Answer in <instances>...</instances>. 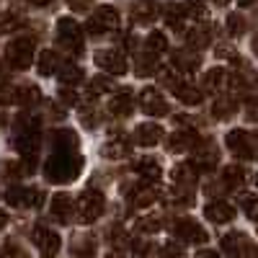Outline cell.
Instances as JSON below:
<instances>
[{"instance_id":"cell-23","label":"cell","mask_w":258,"mask_h":258,"mask_svg":"<svg viewBox=\"0 0 258 258\" xmlns=\"http://www.w3.org/2000/svg\"><path fill=\"white\" fill-rule=\"evenodd\" d=\"M6 222H8V217H6V214H3V212H0V227H3Z\"/></svg>"},{"instance_id":"cell-28","label":"cell","mask_w":258,"mask_h":258,"mask_svg":"<svg viewBox=\"0 0 258 258\" xmlns=\"http://www.w3.org/2000/svg\"><path fill=\"white\" fill-rule=\"evenodd\" d=\"M34 3H47V0H34Z\"/></svg>"},{"instance_id":"cell-8","label":"cell","mask_w":258,"mask_h":258,"mask_svg":"<svg viewBox=\"0 0 258 258\" xmlns=\"http://www.w3.org/2000/svg\"><path fill=\"white\" fill-rule=\"evenodd\" d=\"M98 64H101V68H106L109 73H124V70H126V62H124V57H121V54H116V52L98 54Z\"/></svg>"},{"instance_id":"cell-11","label":"cell","mask_w":258,"mask_h":258,"mask_svg":"<svg viewBox=\"0 0 258 258\" xmlns=\"http://www.w3.org/2000/svg\"><path fill=\"white\" fill-rule=\"evenodd\" d=\"M62 26V39L68 41V44L75 47V52H80V34H78V26L73 24V21H59Z\"/></svg>"},{"instance_id":"cell-10","label":"cell","mask_w":258,"mask_h":258,"mask_svg":"<svg viewBox=\"0 0 258 258\" xmlns=\"http://www.w3.org/2000/svg\"><path fill=\"white\" fill-rule=\"evenodd\" d=\"M52 212L57 214V220L70 222V214H73V204H70V199L64 197V194H57V197L52 199Z\"/></svg>"},{"instance_id":"cell-9","label":"cell","mask_w":258,"mask_h":258,"mask_svg":"<svg viewBox=\"0 0 258 258\" xmlns=\"http://www.w3.org/2000/svg\"><path fill=\"white\" fill-rule=\"evenodd\" d=\"M142 106L147 109V114H165V101L160 98V93L158 91H145V96H142Z\"/></svg>"},{"instance_id":"cell-19","label":"cell","mask_w":258,"mask_h":258,"mask_svg":"<svg viewBox=\"0 0 258 258\" xmlns=\"http://www.w3.org/2000/svg\"><path fill=\"white\" fill-rule=\"evenodd\" d=\"M62 80L64 83H75V80H80V73H78V68H64V73H62Z\"/></svg>"},{"instance_id":"cell-13","label":"cell","mask_w":258,"mask_h":258,"mask_svg":"<svg viewBox=\"0 0 258 258\" xmlns=\"http://www.w3.org/2000/svg\"><path fill=\"white\" fill-rule=\"evenodd\" d=\"M225 178H227L230 186H240L243 183V170L240 168H227V176Z\"/></svg>"},{"instance_id":"cell-16","label":"cell","mask_w":258,"mask_h":258,"mask_svg":"<svg viewBox=\"0 0 258 258\" xmlns=\"http://www.w3.org/2000/svg\"><path fill=\"white\" fill-rule=\"evenodd\" d=\"M147 41H150V47H155V52H163V49L168 47V44H165V36H163V34H153V36H150Z\"/></svg>"},{"instance_id":"cell-21","label":"cell","mask_w":258,"mask_h":258,"mask_svg":"<svg viewBox=\"0 0 258 258\" xmlns=\"http://www.w3.org/2000/svg\"><path fill=\"white\" fill-rule=\"evenodd\" d=\"M197 258H220V253H214V250H202Z\"/></svg>"},{"instance_id":"cell-15","label":"cell","mask_w":258,"mask_h":258,"mask_svg":"<svg viewBox=\"0 0 258 258\" xmlns=\"http://www.w3.org/2000/svg\"><path fill=\"white\" fill-rule=\"evenodd\" d=\"M137 168L142 170V176H153V178H158V176H160V168H158L155 163H140Z\"/></svg>"},{"instance_id":"cell-25","label":"cell","mask_w":258,"mask_h":258,"mask_svg":"<svg viewBox=\"0 0 258 258\" xmlns=\"http://www.w3.org/2000/svg\"><path fill=\"white\" fill-rule=\"evenodd\" d=\"M238 3H240V6H248V3H253V0H238Z\"/></svg>"},{"instance_id":"cell-27","label":"cell","mask_w":258,"mask_h":258,"mask_svg":"<svg viewBox=\"0 0 258 258\" xmlns=\"http://www.w3.org/2000/svg\"><path fill=\"white\" fill-rule=\"evenodd\" d=\"M214 3H220V6H222V3H227V0H214Z\"/></svg>"},{"instance_id":"cell-5","label":"cell","mask_w":258,"mask_h":258,"mask_svg":"<svg viewBox=\"0 0 258 258\" xmlns=\"http://www.w3.org/2000/svg\"><path fill=\"white\" fill-rule=\"evenodd\" d=\"M114 24H116V13H114L111 8H101V11H96V13L91 16L88 29L98 34V31H106V29H114Z\"/></svg>"},{"instance_id":"cell-14","label":"cell","mask_w":258,"mask_h":258,"mask_svg":"<svg viewBox=\"0 0 258 258\" xmlns=\"http://www.w3.org/2000/svg\"><path fill=\"white\" fill-rule=\"evenodd\" d=\"M135 16L137 18H150V16H155V6H150V3H140L135 8Z\"/></svg>"},{"instance_id":"cell-3","label":"cell","mask_w":258,"mask_h":258,"mask_svg":"<svg viewBox=\"0 0 258 258\" xmlns=\"http://www.w3.org/2000/svg\"><path fill=\"white\" fill-rule=\"evenodd\" d=\"M176 235H178L181 240H186V243H204V240H207V232H204L199 225H194L191 220L178 222V225H176Z\"/></svg>"},{"instance_id":"cell-20","label":"cell","mask_w":258,"mask_h":258,"mask_svg":"<svg viewBox=\"0 0 258 258\" xmlns=\"http://www.w3.org/2000/svg\"><path fill=\"white\" fill-rule=\"evenodd\" d=\"M230 26H232V34H240L243 31V18H230Z\"/></svg>"},{"instance_id":"cell-2","label":"cell","mask_w":258,"mask_h":258,"mask_svg":"<svg viewBox=\"0 0 258 258\" xmlns=\"http://www.w3.org/2000/svg\"><path fill=\"white\" fill-rule=\"evenodd\" d=\"M34 243L39 245L41 255L52 258V255H54V253L59 250V235H57V232H52V230H44V227H39V230L34 232Z\"/></svg>"},{"instance_id":"cell-26","label":"cell","mask_w":258,"mask_h":258,"mask_svg":"<svg viewBox=\"0 0 258 258\" xmlns=\"http://www.w3.org/2000/svg\"><path fill=\"white\" fill-rule=\"evenodd\" d=\"M253 47H255V52H258V36L253 39Z\"/></svg>"},{"instance_id":"cell-6","label":"cell","mask_w":258,"mask_h":258,"mask_svg":"<svg viewBox=\"0 0 258 258\" xmlns=\"http://www.w3.org/2000/svg\"><path fill=\"white\" fill-rule=\"evenodd\" d=\"M232 214H235V209H232L227 202H214V204L207 207V217H209L212 222H217V225L230 222V220H232Z\"/></svg>"},{"instance_id":"cell-17","label":"cell","mask_w":258,"mask_h":258,"mask_svg":"<svg viewBox=\"0 0 258 258\" xmlns=\"http://www.w3.org/2000/svg\"><path fill=\"white\" fill-rule=\"evenodd\" d=\"M243 204H245L248 214H250V217H253V220L258 222V197H250V199H245Z\"/></svg>"},{"instance_id":"cell-7","label":"cell","mask_w":258,"mask_h":258,"mask_svg":"<svg viewBox=\"0 0 258 258\" xmlns=\"http://www.w3.org/2000/svg\"><path fill=\"white\" fill-rule=\"evenodd\" d=\"M8 57H11V62L16 64V68H26V64L31 62V44L29 41H18V44L11 47Z\"/></svg>"},{"instance_id":"cell-12","label":"cell","mask_w":258,"mask_h":258,"mask_svg":"<svg viewBox=\"0 0 258 258\" xmlns=\"http://www.w3.org/2000/svg\"><path fill=\"white\" fill-rule=\"evenodd\" d=\"M160 140V126H153V124H145L137 129V142L140 145H155Z\"/></svg>"},{"instance_id":"cell-4","label":"cell","mask_w":258,"mask_h":258,"mask_svg":"<svg viewBox=\"0 0 258 258\" xmlns=\"http://www.w3.org/2000/svg\"><path fill=\"white\" fill-rule=\"evenodd\" d=\"M101 209H103V199L98 197V194H93V191H88V194L80 199V214H83L85 222L96 220L98 214H101Z\"/></svg>"},{"instance_id":"cell-22","label":"cell","mask_w":258,"mask_h":258,"mask_svg":"<svg viewBox=\"0 0 258 258\" xmlns=\"http://www.w3.org/2000/svg\"><path fill=\"white\" fill-rule=\"evenodd\" d=\"M250 119H255V121H258V101H255V103H250Z\"/></svg>"},{"instance_id":"cell-18","label":"cell","mask_w":258,"mask_h":258,"mask_svg":"<svg viewBox=\"0 0 258 258\" xmlns=\"http://www.w3.org/2000/svg\"><path fill=\"white\" fill-rule=\"evenodd\" d=\"M163 258H186V255H183V250H181L178 245H165Z\"/></svg>"},{"instance_id":"cell-24","label":"cell","mask_w":258,"mask_h":258,"mask_svg":"<svg viewBox=\"0 0 258 258\" xmlns=\"http://www.w3.org/2000/svg\"><path fill=\"white\" fill-rule=\"evenodd\" d=\"M106 258H124V255H119V253H109V255H106Z\"/></svg>"},{"instance_id":"cell-1","label":"cell","mask_w":258,"mask_h":258,"mask_svg":"<svg viewBox=\"0 0 258 258\" xmlns=\"http://www.w3.org/2000/svg\"><path fill=\"white\" fill-rule=\"evenodd\" d=\"M222 250L230 258H245V255H250L253 245H250V240L245 238L243 232H230V235L222 238Z\"/></svg>"}]
</instances>
